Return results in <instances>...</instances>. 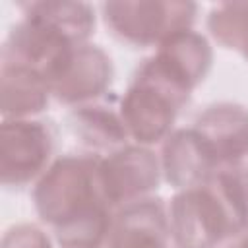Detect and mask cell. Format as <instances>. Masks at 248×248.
Listing matches in <instances>:
<instances>
[{
  "label": "cell",
  "mask_w": 248,
  "mask_h": 248,
  "mask_svg": "<svg viewBox=\"0 0 248 248\" xmlns=\"http://www.w3.org/2000/svg\"><path fill=\"white\" fill-rule=\"evenodd\" d=\"M37 213L54 227L62 248H103L112 227L101 159L62 157L33 192Z\"/></svg>",
  "instance_id": "1"
},
{
  "label": "cell",
  "mask_w": 248,
  "mask_h": 248,
  "mask_svg": "<svg viewBox=\"0 0 248 248\" xmlns=\"http://www.w3.org/2000/svg\"><path fill=\"white\" fill-rule=\"evenodd\" d=\"M246 219L242 184L227 170L178 192L169 207V227L180 248H213L240 231Z\"/></svg>",
  "instance_id": "2"
},
{
  "label": "cell",
  "mask_w": 248,
  "mask_h": 248,
  "mask_svg": "<svg viewBox=\"0 0 248 248\" xmlns=\"http://www.w3.org/2000/svg\"><path fill=\"white\" fill-rule=\"evenodd\" d=\"M107 25L120 39L134 45L163 43L174 33L190 29L196 14L192 2H107Z\"/></svg>",
  "instance_id": "3"
},
{
  "label": "cell",
  "mask_w": 248,
  "mask_h": 248,
  "mask_svg": "<svg viewBox=\"0 0 248 248\" xmlns=\"http://www.w3.org/2000/svg\"><path fill=\"white\" fill-rule=\"evenodd\" d=\"M76 48L78 45L58 29L25 14V17L10 31L2 46V64L29 68L52 85V81L64 74Z\"/></svg>",
  "instance_id": "4"
},
{
  "label": "cell",
  "mask_w": 248,
  "mask_h": 248,
  "mask_svg": "<svg viewBox=\"0 0 248 248\" xmlns=\"http://www.w3.org/2000/svg\"><path fill=\"white\" fill-rule=\"evenodd\" d=\"M52 151V138L43 122L12 118L0 130V174L4 186H21L35 178Z\"/></svg>",
  "instance_id": "5"
},
{
  "label": "cell",
  "mask_w": 248,
  "mask_h": 248,
  "mask_svg": "<svg viewBox=\"0 0 248 248\" xmlns=\"http://www.w3.org/2000/svg\"><path fill=\"white\" fill-rule=\"evenodd\" d=\"M101 174L110 203H132L157 188L159 163L145 147H124L101 161Z\"/></svg>",
  "instance_id": "6"
},
{
  "label": "cell",
  "mask_w": 248,
  "mask_h": 248,
  "mask_svg": "<svg viewBox=\"0 0 248 248\" xmlns=\"http://www.w3.org/2000/svg\"><path fill=\"white\" fill-rule=\"evenodd\" d=\"M180 105L161 89L134 79L132 87L126 91L120 114L126 130L140 143L159 141L172 126Z\"/></svg>",
  "instance_id": "7"
},
{
  "label": "cell",
  "mask_w": 248,
  "mask_h": 248,
  "mask_svg": "<svg viewBox=\"0 0 248 248\" xmlns=\"http://www.w3.org/2000/svg\"><path fill=\"white\" fill-rule=\"evenodd\" d=\"M219 159L207 141L192 128L178 130L167 138L163 147V170L174 188H196L219 170Z\"/></svg>",
  "instance_id": "8"
},
{
  "label": "cell",
  "mask_w": 248,
  "mask_h": 248,
  "mask_svg": "<svg viewBox=\"0 0 248 248\" xmlns=\"http://www.w3.org/2000/svg\"><path fill=\"white\" fill-rule=\"evenodd\" d=\"M169 219L159 200H138L112 223L105 248H167Z\"/></svg>",
  "instance_id": "9"
},
{
  "label": "cell",
  "mask_w": 248,
  "mask_h": 248,
  "mask_svg": "<svg viewBox=\"0 0 248 248\" xmlns=\"http://www.w3.org/2000/svg\"><path fill=\"white\" fill-rule=\"evenodd\" d=\"M112 78L110 58L95 45H79L64 74L52 81L50 91L64 103H79L99 97Z\"/></svg>",
  "instance_id": "10"
},
{
  "label": "cell",
  "mask_w": 248,
  "mask_h": 248,
  "mask_svg": "<svg viewBox=\"0 0 248 248\" xmlns=\"http://www.w3.org/2000/svg\"><path fill=\"white\" fill-rule=\"evenodd\" d=\"M194 130L207 141L219 163L229 167L248 147V110L229 103L209 107L198 118Z\"/></svg>",
  "instance_id": "11"
},
{
  "label": "cell",
  "mask_w": 248,
  "mask_h": 248,
  "mask_svg": "<svg viewBox=\"0 0 248 248\" xmlns=\"http://www.w3.org/2000/svg\"><path fill=\"white\" fill-rule=\"evenodd\" d=\"M0 93L4 118H23L45 108L48 103L50 83L29 68L2 64Z\"/></svg>",
  "instance_id": "12"
},
{
  "label": "cell",
  "mask_w": 248,
  "mask_h": 248,
  "mask_svg": "<svg viewBox=\"0 0 248 248\" xmlns=\"http://www.w3.org/2000/svg\"><path fill=\"white\" fill-rule=\"evenodd\" d=\"M25 14L46 21L78 46L85 45L95 27L93 8L83 2H33L25 6Z\"/></svg>",
  "instance_id": "13"
},
{
  "label": "cell",
  "mask_w": 248,
  "mask_h": 248,
  "mask_svg": "<svg viewBox=\"0 0 248 248\" xmlns=\"http://www.w3.org/2000/svg\"><path fill=\"white\" fill-rule=\"evenodd\" d=\"M76 130L91 145L107 147L112 143H122L130 134L122 120V114L112 110V107L103 103L83 105L74 110Z\"/></svg>",
  "instance_id": "14"
},
{
  "label": "cell",
  "mask_w": 248,
  "mask_h": 248,
  "mask_svg": "<svg viewBox=\"0 0 248 248\" xmlns=\"http://www.w3.org/2000/svg\"><path fill=\"white\" fill-rule=\"evenodd\" d=\"M211 35L227 48L248 60V2H225L211 10L207 19Z\"/></svg>",
  "instance_id": "15"
},
{
  "label": "cell",
  "mask_w": 248,
  "mask_h": 248,
  "mask_svg": "<svg viewBox=\"0 0 248 248\" xmlns=\"http://www.w3.org/2000/svg\"><path fill=\"white\" fill-rule=\"evenodd\" d=\"M2 248H52V246L48 236L41 229L33 225H17L4 234Z\"/></svg>",
  "instance_id": "16"
},
{
  "label": "cell",
  "mask_w": 248,
  "mask_h": 248,
  "mask_svg": "<svg viewBox=\"0 0 248 248\" xmlns=\"http://www.w3.org/2000/svg\"><path fill=\"white\" fill-rule=\"evenodd\" d=\"M227 172H231L232 176H236L238 180H248V147L244 149V153L232 161L229 167H227Z\"/></svg>",
  "instance_id": "17"
},
{
  "label": "cell",
  "mask_w": 248,
  "mask_h": 248,
  "mask_svg": "<svg viewBox=\"0 0 248 248\" xmlns=\"http://www.w3.org/2000/svg\"><path fill=\"white\" fill-rule=\"evenodd\" d=\"M242 184V194H244V205H246V215H248V180H240Z\"/></svg>",
  "instance_id": "18"
},
{
  "label": "cell",
  "mask_w": 248,
  "mask_h": 248,
  "mask_svg": "<svg viewBox=\"0 0 248 248\" xmlns=\"http://www.w3.org/2000/svg\"><path fill=\"white\" fill-rule=\"evenodd\" d=\"M236 248H248V238H246V240H244V242H240V244H238V246H236Z\"/></svg>",
  "instance_id": "19"
}]
</instances>
